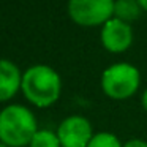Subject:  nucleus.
<instances>
[{"mask_svg":"<svg viewBox=\"0 0 147 147\" xmlns=\"http://www.w3.org/2000/svg\"><path fill=\"white\" fill-rule=\"evenodd\" d=\"M100 40L106 51L112 54H120L127 51L133 43V29L125 21L112 18L101 26Z\"/></svg>","mask_w":147,"mask_h":147,"instance_id":"6","label":"nucleus"},{"mask_svg":"<svg viewBox=\"0 0 147 147\" xmlns=\"http://www.w3.org/2000/svg\"><path fill=\"white\" fill-rule=\"evenodd\" d=\"M38 131L35 114L22 105H10L0 111V142L8 147L30 146Z\"/></svg>","mask_w":147,"mask_h":147,"instance_id":"2","label":"nucleus"},{"mask_svg":"<svg viewBox=\"0 0 147 147\" xmlns=\"http://www.w3.org/2000/svg\"><path fill=\"white\" fill-rule=\"evenodd\" d=\"M138 3L141 5V8H142L144 11H147V0H138Z\"/></svg>","mask_w":147,"mask_h":147,"instance_id":"13","label":"nucleus"},{"mask_svg":"<svg viewBox=\"0 0 147 147\" xmlns=\"http://www.w3.org/2000/svg\"><path fill=\"white\" fill-rule=\"evenodd\" d=\"M22 73L14 62L0 59V103L8 101L21 90Z\"/></svg>","mask_w":147,"mask_h":147,"instance_id":"7","label":"nucleus"},{"mask_svg":"<svg viewBox=\"0 0 147 147\" xmlns=\"http://www.w3.org/2000/svg\"><path fill=\"white\" fill-rule=\"evenodd\" d=\"M30 147H62L57 133L51 130H38L30 141Z\"/></svg>","mask_w":147,"mask_h":147,"instance_id":"9","label":"nucleus"},{"mask_svg":"<svg viewBox=\"0 0 147 147\" xmlns=\"http://www.w3.org/2000/svg\"><path fill=\"white\" fill-rule=\"evenodd\" d=\"M141 10L142 8L138 3V0H117L114 7V14L115 18L130 24V21H134L139 18Z\"/></svg>","mask_w":147,"mask_h":147,"instance_id":"8","label":"nucleus"},{"mask_svg":"<svg viewBox=\"0 0 147 147\" xmlns=\"http://www.w3.org/2000/svg\"><path fill=\"white\" fill-rule=\"evenodd\" d=\"M57 136L62 147H87L93 138V128L82 115H70L60 122Z\"/></svg>","mask_w":147,"mask_h":147,"instance_id":"5","label":"nucleus"},{"mask_svg":"<svg viewBox=\"0 0 147 147\" xmlns=\"http://www.w3.org/2000/svg\"><path fill=\"white\" fill-rule=\"evenodd\" d=\"M123 147H147V142L142 139H130L123 144Z\"/></svg>","mask_w":147,"mask_h":147,"instance_id":"11","label":"nucleus"},{"mask_svg":"<svg viewBox=\"0 0 147 147\" xmlns=\"http://www.w3.org/2000/svg\"><path fill=\"white\" fill-rule=\"evenodd\" d=\"M114 7V0H68V14L78 26L96 27L112 19Z\"/></svg>","mask_w":147,"mask_h":147,"instance_id":"4","label":"nucleus"},{"mask_svg":"<svg viewBox=\"0 0 147 147\" xmlns=\"http://www.w3.org/2000/svg\"><path fill=\"white\" fill-rule=\"evenodd\" d=\"M141 103H142V108L147 111V89L144 90V93H142V96H141Z\"/></svg>","mask_w":147,"mask_h":147,"instance_id":"12","label":"nucleus"},{"mask_svg":"<svg viewBox=\"0 0 147 147\" xmlns=\"http://www.w3.org/2000/svg\"><path fill=\"white\" fill-rule=\"evenodd\" d=\"M141 84V74L131 63H114L101 74V89L112 100H127L136 93Z\"/></svg>","mask_w":147,"mask_h":147,"instance_id":"3","label":"nucleus"},{"mask_svg":"<svg viewBox=\"0 0 147 147\" xmlns=\"http://www.w3.org/2000/svg\"><path fill=\"white\" fill-rule=\"evenodd\" d=\"M0 147H8V146H5L3 142H0Z\"/></svg>","mask_w":147,"mask_h":147,"instance_id":"14","label":"nucleus"},{"mask_svg":"<svg viewBox=\"0 0 147 147\" xmlns=\"http://www.w3.org/2000/svg\"><path fill=\"white\" fill-rule=\"evenodd\" d=\"M21 90L30 105L48 108L60 96L62 79L54 68L48 65H33L22 73Z\"/></svg>","mask_w":147,"mask_h":147,"instance_id":"1","label":"nucleus"},{"mask_svg":"<svg viewBox=\"0 0 147 147\" xmlns=\"http://www.w3.org/2000/svg\"><path fill=\"white\" fill-rule=\"evenodd\" d=\"M87 147H123V144L119 141V138L108 131H101V133H95L92 141L89 142Z\"/></svg>","mask_w":147,"mask_h":147,"instance_id":"10","label":"nucleus"}]
</instances>
